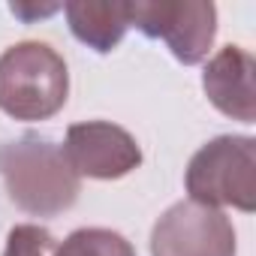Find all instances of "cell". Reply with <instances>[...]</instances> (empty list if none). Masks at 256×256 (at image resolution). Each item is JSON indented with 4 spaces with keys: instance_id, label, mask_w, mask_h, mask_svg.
<instances>
[{
    "instance_id": "cell-8",
    "label": "cell",
    "mask_w": 256,
    "mask_h": 256,
    "mask_svg": "<svg viewBox=\"0 0 256 256\" xmlns=\"http://www.w3.org/2000/svg\"><path fill=\"white\" fill-rule=\"evenodd\" d=\"M66 24L72 36L94 48L96 54H108L120 46V40L130 30V4L124 0H70L64 4Z\"/></svg>"
},
{
    "instance_id": "cell-2",
    "label": "cell",
    "mask_w": 256,
    "mask_h": 256,
    "mask_svg": "<svg viewBox=\"0 0 256 256\" xmlns=\"http://www.w3.org/2000/svg\"><path fill=\"white\" fill-rule=\"evenodd\" d=\"M70 96V70L58 48L24 40L0 54V112L16 120H48Z\"/></svg>"
},
{
    "instance_id": "cell-10",
    "label": "cell",
    "mask_w": 256,
    "mask_h": 256,
    "mask_svg": "<svg viewBox=\"0 0 256 256\" xmlns=\"http://www.w3.org/2000/svg\"><path fill=\"white\" fill-rule=\"evenodd\" d=\"M58 247V238L36 223H18L6 235L4 256H52Z\"/></svg>"
},
{
    "instance_id": "cell-11",
    "label": "cell",
    "mask_w": 256,
    "mask_h": 256,
    "mask_svg": "<svg viewBox=\"0 0 256 256\" xmlns=\"http://www.w3.org/2000/svg\"><path fill=\"white\" fill-rule=\"evenodd\" d=\"M12 10V16H22V18H34V16H52V12H58V10H64V6H58V4H52V6H22V4H12L10 6Z\"/></svg>"
},
{
    "instance_id": "cell-1",
    "label": "cell",
    "mask_w": 256,
    "mask_h": 256,
    "mask_svg": "<svg viewBox=\"0 0 256 256\" xmlns=\"http://www.w3.org/2000/svg\"><path fill=\"white\" fill-rule=\"evenodd\" d=\"M0 178L10 202L30 217H58L78 202L82 178L64 148L40 133L0 142Z\"/></svg>"
},
{
    "instance_id": "cell-3",
    "label": "cell",
    "mask_w": 256,
    "mask_h": 256,
    "mask_svg": "<svg viewBox=\"0 0 256 256\" xmlns=\"http://www.w3.org/2000/svg\"><path fill=\"white\" fill-rule=\"evenodd\" d=\"M184 187L193 202L211 208L256 211V139L217 136L205 142L187 163Z\"/></svg>"
},
{
    "instance_id": "cell-4",
    "label": "cell",
    "mask_w": 256,
    "mask_h": 256,
    "mask_svg": "<svg viewBox=\"0 0 256 256\" xmlns=\"http://www.w3.org/2000/svg\"><path fill=\"white\" fill-rule=\"evenodd\" d=\"M130 24L148 40H163L172 58L196 66L217 36V6L211 0H139L130 4Z\"/></svg>"
},
{
    "instance_id": "cell-9",
    "label": "cell",
    "mask_w": 256,
    "mask_h": 256,
    "mask_svg": "<svg viewBox=\"0 0 256 256\" xmlns=\"http://www.w3.org/2000/svg\"><path fill=\"white\" fill-rule=\"evenodd\" d=\"M52 256H136L133 244L114 229L102 226H82L58 241Z\"/></svg>"
},
{
    "instance_id": "cell-7",
    "label": "cell",
    "mask_w": 256,
    "mask_h": 256,
    "mask_svg": "<svg viewBox=\"0 0 256 256\" xmlns=\"http://www.w3.org/2000/svg\"><path fill=\"white\" fill-rule=\"evenodd\" d=\"M256 60L244 46H223L202 70V90L208 102L241 124L256 120Z\"/></svg>"
},
{
    "instance_id": "cell-5",
    "label": "cell",
    "mask_w": 256,
    "mask_h": 256,
    "mask_svg": "<svg viewBox=\"0 0 256 256\" xmlns=\"http://www.w3.org/2000/svg\"><path fill=\"white\" fill-rule=\"evenodd\" d=\"M235 226L211 205L181 199L151 229V256H235Z\"/></svg>"
},
{
    "instance_id": "cell-6",
    "label": "cell",
    "mask_w": 256,
    "mask_h": 256,
    "mask_svg": "<svg viewBox=\"0 0 256 256\" xmlns=\"http://www.w3.org/2000/svg\"><path fill=\"white\" fill-rule=\"evenodd\" d=\"M60 148L78 178L118 181L142 166V148L136 136L112 120L72 124Z\"/></svg>"
}]
</instances>
